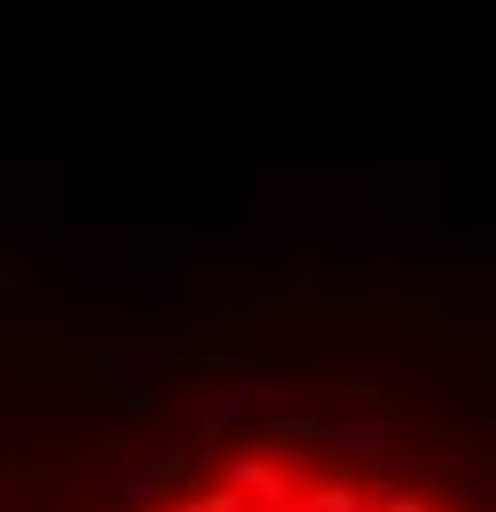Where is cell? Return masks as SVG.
Instances as JSON below:
<instances>
[{"mask_svg": "<svg viewBox=\"0 0 496 512\" xmlns=\"http://www.w3.org/2000/svg\"><path fill=\"white\" fill-rule=\"evenodd\" d=\"M0 512H496V260L8 276Z\"/></svg>", "mask_w": 496, "mask_h": 512, "instance_id": "cell-1", "label": "cell"}]
</instances>
